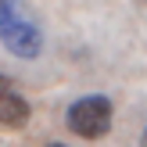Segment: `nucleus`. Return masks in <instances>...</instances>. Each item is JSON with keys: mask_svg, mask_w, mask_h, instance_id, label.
<instances>
[{"mask_svg": "<svg viewBox=\"0 0 147 147\" xmlns=\"http://www.w3.org/2000/svg\"><path fill=\"white\" fill-rule=\"evenodd\" d=\"M144 147H147V129H144Z\"/></svg>", "mask_w": 147, "mask_h": 147, "instance_id": "423d86ee", "label": "nucleus"}, {"mask_svg": "<svg viewBox=\"0 0 147 147\" xmlns=\"http://www.w3.org/2000/svg\"><path fill=\"white\" fill-rule=\"evenodd\" d=\"M47 147H68V144H47Z\"/></svg>", "mask_w": 147, "mask_h": 147, "instance_id": "39448f33", "label": "nucleus"}, {"mask_svg": "<svg viewBox=\"0 0 147 147\" xmlns=\"http://www.w3.org/2000/svg\"><path fill=\"white\" fill-rule=\"evenodd\" d=\"M14 7H18V0H0V25H4V18L14 11Z\"/></svg>", "mask_w": 147, "mask_h": 147, "instance_id": "20e7f679", "label": "nucleus"}, {"mask_svg": "<svg viewBox=\"0 0 147 147\" xmlns=\"http://www.w3.org/2000/svg\"><path fill=\"white\" fill-rule=\"evenodd\" d=\"M29 115H32L29 100L18 93L14 79H7L4 72H0V126H4V129H25L29 126Z\"/></svg>", "mask_w": 147, "mask_h": 147, "instance_id": "7ed1b4c3", "label": "nucleus"}, {"mask_svg": "<svg viewBox=\"0 0 147 147\" xmlns=\"http://www.w3.org/2000/svg\"><path fill=\"white\" fill-rule=\"evenodd\" d=\"M0 43H4L14 57H25V61H32L43 50V32H40V25L29 18V11L22 4L4 18V25H0Z\"/></svg>", "mask_w": 147, "mask_h": 147, "instance_id": "f03ea898", "label": "nucleus"}, {"mask_svg": "<svg viewBox=\"0 0 147 147\" xmlns=\"http://www.w3.org/2000/svg\"><path fill=\"white\" fill-rule=\"evenodd\" d=\"M65 122H68V129L76 136H83V140H100V136L111 129V122H115V108H111L108 97L90 93V97H79L76 104L68 108Z\"/></svg>", "mask_w": 147, "mask_h": 147, "instance_id": "f257e3e1", "label": "nucleus"}]
</instances>
